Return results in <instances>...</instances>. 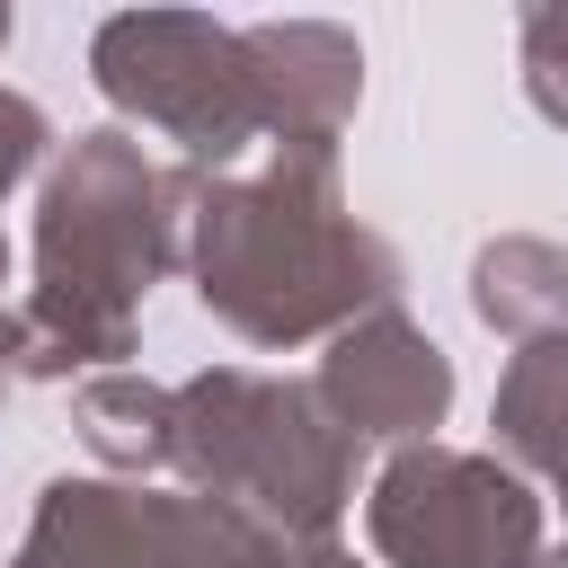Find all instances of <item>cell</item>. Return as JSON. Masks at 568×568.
<instances>
[{
    "label": "cell",
    "mask_w": 568,
    "mask_h": 568,
    "mask_svg": "<svg viewBox=\"0 0 568 568\" xmlns=\"http://www.w3.org/2000/svg\"><path fill=\"white\" fill-rule=\"evenodd\" d=\"M550 568H559V559H550Z\"/></svg>",
    "instance_id": "19"
},
{
    "label": "cell",
    "mask_w": 568,
    "mask_h": 568,
    "mask_svg": "<svg viewBox=\"0 0 568 568\" xmlns=\"http://www.w3.org/2000/svg\"><path fill=\"white\" fill-rule=\"evenodd\" d=\"M364 532L390 568H550L532 479L462 444H399L364 497Z\"/></svg>",
    "instance_id": "5"
},
{
    "label": "cell",
    "mask_w": 568,
    "mask_h": 568,
    "mask_svg": "<svg viewBox=\"0 0 568 568\" xmlns=\"http://www.w3.org/2000/svg\"><path fill=\"white\" fill-rule=\"evenodd\" d=\"M488 426H497V444H506V462H515V470H541V479H559V470H568V328H559V337L515 346V364H506V382H497Z\"/></svg>",
    "instance_id": "11"
},
{
    "label": "cell",
    "mask_w": 568,
    "mask_h": 568,
    "mask_svg": "<svg viewBox=\"0 0 568 568\" xmlns=\"http://www.w3.org/2000/svg\"><path fill=\"white\" fill-rule=\"evenodd\" d=\"M550 488H559V524H568V470H559ZM559 568H568V541H559Z\"/></svg>",
    "instance_id": "16"
},
{
    "label": "cell",
    "mask_w": 568,
    "mask_h": 568,
    "mask_svg": "<svg viewBox=\"0 0 568 568\" xmlns=\"http://www.w3.org/2000/svg\"><path fill=\"white\" fill-rule=\"evenodd\" d=\"M302 568H364V559H355V550L328 532V541H302Z\"/></svg>",
    "instance_id": "15"
},
{
    "label": "cell",
    "mask_w": 568,
    "mask_h": 568,
    "mask_svg": "<svg viewBox=\"0 0 568 568\" xmlns=\"http://www.w3.org/2000/svg\"><path fill=\"white\" fill-rule=\"evenodd\" d=\"M240 36H248V62H257L266 142L337 151V133L364 98V44L328 18H266V27H240Z\"/></svg>",
    "instance_id": "8"
},
{
    "label": "cell",
    "mask_w": 568,
    "mask_h": 568,
    "mask_svg": "<svg viewBox=\"0 0 568 568\" xmlns=\"http://www.w3.org/2000/svg\"><path fill=\"white\" fill-rule=\"evenodd\" d=\"M0 364H9V320H0Z\"/></svg>",
    "instance_id": "17"
},
{
    "label": "cell",
    "mask_w": 568,
    "mask_h": 568,
    "mask_svg": "<svg viewBox=\"0 0 568 568\" xmlns=\"http://www.w3.org/2000/svg\"><path fill=\"white\" fill-rule=\"evenodd\" d=\"M0 44H9V9H0Z\"/></svg>",
    "instance_id": "18"
},
{
    "label": "cell",
    "mask_w": 568,
    "mask_h": 568,
    "mask_svg": "<svg viewBox=\"0 0 568 568\" xmlns=\"http://www.w3.org/2000/svg\"><path fill=\"white\" fill-rule=\"evenodd\" d=\"M89 71H98L106 106H124L133 124L178 142V169L231 178V160L266 142L248 36L204 18V9H124V18H106L89 36Z\"/></svg>",
    "instance_id": "4"
},
{
    "label": "cell",
    "mask_w": 568,
    "mask_h": 568,
    "mask_svg": "<svg viewBox=\"0 0 568 568\" xmlns=\"http://www.w3.org/2000/svg\"><path fill=\"white\" fill-rule=\"evenodd\" d=\"M311 390L328 399V417L346 435H382V444H435L444 408H453V355L390 302V311H364L355 328L328 337Z\"/></svg>",
    "instance_id": "6"
},
{
    "label": "cell",
    "mask_w": 568,
    "mask_h": 568,
    "mask_svg": "<svg viewBox=\"0 0 568 568\" xmlns=\"http://www.w3.org/2000/svg\"><path fill=\"white\" fill-rule=\"evenodd\" d=\"M186 275L204 311L248 346L337 337L399 302V257L337 195V151L275 142L266 169H186Z\"/></svg>",
    "instance_id": "1"
},
{
    "label": "cell",
    "mask_w": 568,
    "mask_h": 568,
    "mask_svg": "<svg viewBox=\"0 0 568 568\" xmlns=\"http://www.w3.org/2000/svg\"><path fill=\"white\" fill-rule=\"evenodd\" d=\"M71 426H80V444L115 479L169 470V453H178V390H160L142 373H89L71 390Z\"/></svg>",
    "instance_id": "9"
},
{
    "label": "cell",
    "mask_w": 568,
    "mask_h": 568,
    "mask_svg": "<svg viewBox=\"0 0 568 568\" xmlns=\"http://www.w3.org/2000/svg\"><path fill=\"white\" fill-rule=\"evenodd\" d=\"M524 98L568 133V9H524Z\"/></svg>",
    "instance_id": "13"
},
{
    "label": "cell",
    "mask_w": 568,
    "mask_h": 568,
    "mask_svg": "<svg viewBox=\"0 0 568 568\" xmlns=\"http://www.w3.org/2000/svg\"><path fill=\"white\" fill-rule=\"evenodd\" d=\"M169 568H302V541H284L275 524L178 488L169 506Z\"/></svg>",
    "instance_id": "12"
},
{
    "label": "cell",
    "mask_w": 568,
    "mask_h": 568,
    "mask_svg": "<svg viewBox=\"0 0 568 568\" xmlns=\"http://www.w3.org/2000/svg\"><path fill=\"white\" fill-rule=\"evenodd\" d=\"M169 506L142 479H44L9 568H169Z\"/></svg>",
    "instance_id": "7"
},
{
    "label": "cell",
    "mask_w": 568,
    "mask_h": 568,
    "mask_svg": "<svg viewBox=\"0 0 568 568\" xmlns=\"http://www.w3.org/2000/svg\"><path fill=\"white\" fill-rule=\"evenodd\" d=\"M44 142H53L44 106H36V98H18V89H0V204H9V186L44 160ZM0 284H9V240H0ZM0 320H9V302H0Z\"/></svg>",
    "instance_id": "14"
},
{
    "label": "cell",
    "mask_w": 568,
    "mask_h": 568,
    "mask_svg": "<svg viewBox=\"0 0 568 568\" xmlns=\"http://www.w3.org/2000/svg\"><path fill=\"white\" fill-rule=\"evenodd\" d=\"M186 266V169L142 160L133 133H80L36 195V284L9 311V373H124L142 293Z\"/></svg>",
    "instance_id": "2"
},
{
    "label": "cell",
    "mask_w": 568,
    "mask_h": 568,
    "mask_svg": "<svg viewBox=\"0 0 568 568\" xmlns=\"http://www.w3.org/2000/svg\"><path fill=\"white\" fill-rule=\"evenodd\" d=\"M470 311H479L497 337H515V346L559 337V328H568V248L524 240V231L488 240V248L470 257Z\"/></svg>",
    "instance_id": "10"
},
{
    "label": "cell",
    "mask_w": 568,
    "mask_h": 568,
    "mask_svg": "<svg viewBox=\"0 0 568 568\" xmlns=\"http://www.w3.org/2000/svg\"><path fill=\"white\" fill-rule=\"evenodd\" d=\"M169 470L195 497H222V506L275 524L284 541H328L346 497H355L364 435H346L311 382L213 364V373L178 382V453H169Z\"/></svg>",
    "instance_id": "3"
}]
</instances>
